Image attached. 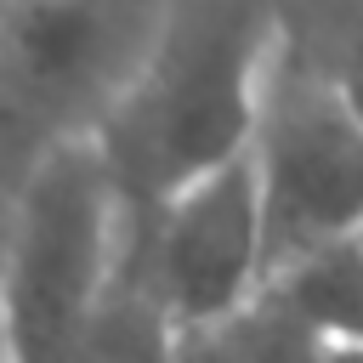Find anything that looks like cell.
<instances>
[{"instance_id": "obj_1", "label": "cell", "mask_w": 363, "mask_h": 363, "mask_svg": "<svg viewBox=\"0 0 363 363\" xmlns=\"http://www.w3.org/2000/svg\"><path fill=\"white\" fill-rule=\"evenodd\" d=\"M278 51H284V0L164 6L147 62L91 136L125 204V227L147 221L182 187L250 153Z\"/></svg>"}, {"instance_id": "obj_2", "label": "cell", "mask_w": 363, "mask_h": 363, "mask_svg": "<svg viewBox=\"0 0 363 363\" xmlns=\"http://www.w3.org/2000/svg\"><path fill=\"white\" fill-rule=\"evenodd\" d=\"M125 267V204L91 136L34 153L0 233L6 363H74Z\"/></svg>"}, {"instance_id": "obj_3", "label": "cell", "mask_w": 363, "mask_h": 363, "mask_svg": "<svg viewBox=\"0 0 363 363\" xmlns=\"http://www.w3.org/2000/svg\"><path fill=\"white\" fill-rule=\"evenodd\" d=\"M250 170L267 221V278L340 244H363V119L289 45L267 74Z\"/></svg>"}, {"instance_id": "obj_4", "label": "cell", "mask_w": 363, "mask_h": 363, "mask_svg": "<svg viewBox=\"0 0 363 363\" xmlns=\"http://www.w3.org/2000/svg\"><path fill=\"white\" fill-rule=\"evenodd\" d=\"M170 0H6L0 108L45 147L96 136L147 62Z\"/></svg>"}, {"instance_id": "obj_5", "label": "cell", "mask_w": 363, "mask_h": 363, "mask_svg": "<svg viewBox=\"0 0 363 363\" xmlns=\"http://www.w3.org/2000/svg\"><path fill=\"white\" fill-rule=\"evenodd\" d=\"M125 267L176 329H204L255 306L267 289V221L250 153L125 227Z\"/></svg>"}, {"instance_id": "obj_6", "label": "cell", "mask_w": 363, "mask_h": 363, "mask_svg": "<svg viewBox=\"0 0 363 363\" xmlns=\"http://www.w3.org/2000/svg\"><path fill=\"white\" fill-rule=\"evenodd\" d=\"M312 346H363V244L318 250L261 289Z\"/></svg>"}, {"instance_id": "obj_7", "label": "cell", "mask_w": 363, "mask_h": 363, "mask_svg": "<svg viewBox=\"0 0 363 363\" xmlns=\"http://www.w3.org/2000/svg\"><path fill=\"white\" fill-rule=\"evenodd\" d=\"M74 363H176V323L164 318V306L147 295V284L130 267H119Z\"/></svg>"}, {"instance_id": "obj_8", "label": "cell", "mask_w": 363, "mask_h": 363, "mask_svg": "<svg viewBox=\"0 0 363 363\" xmlns=\"http://www.w3.org/2000/svg\"><path fill=\"white\" fill-rule=\"evenodd\" d=\"M284 34L363 119V0H284Z\"/></svg>"}, {"instance_id": "obj_9", "label": "cell", "mask_w": 363, "mask_h": 363, "mask_svg": "<svg viewBox=\"0 0 363 363\" xmlns=\"http://www.w3.org/2000/svg\"><path fill=\"white\" fill-rule=\"evenodd\" d=\"M318 346L267 301L204 323V329H176V363H306Z\"/></svg>"}, {"instance_id": "obj_10", "label": "cell", "mask_w": 363, "mask_h": 363, "mask_svg": "<svg viewBox=\"0 0 363 363\" xmlns=\"http://www.w3.org/2000/svg\"><path fill=\"white\" fill-rule=\"evenodd\" d=\"M306 363H363V346H318Z\"/></svg>"}, {"instance_id": "obj_11", "label": "cell", "mask_w": 363, "mask_h": 363, "mask_svg": "<svg viewBox=\"0 0 363 363\" xmlns=\"http://www.w3.org/2000/svg\"><path fill=\"white\" fill-rule=\"evenodd\" d=\"M0 363H6V346H0Z\"/></svg>"}, {"instance_id": "obj_12", "label": "cell", "mask_w": 363, "mask_h": 363, "mask_svg": "<svg viewBox=\"0 0 363 363\" xmlns=\"http://www.w3.org/2000/svg\"><path fill=\"white\" fill-rule=\"evenodd\" d=\"M0 6H6V0H0Z\"/></svg>"}]
</instances>
